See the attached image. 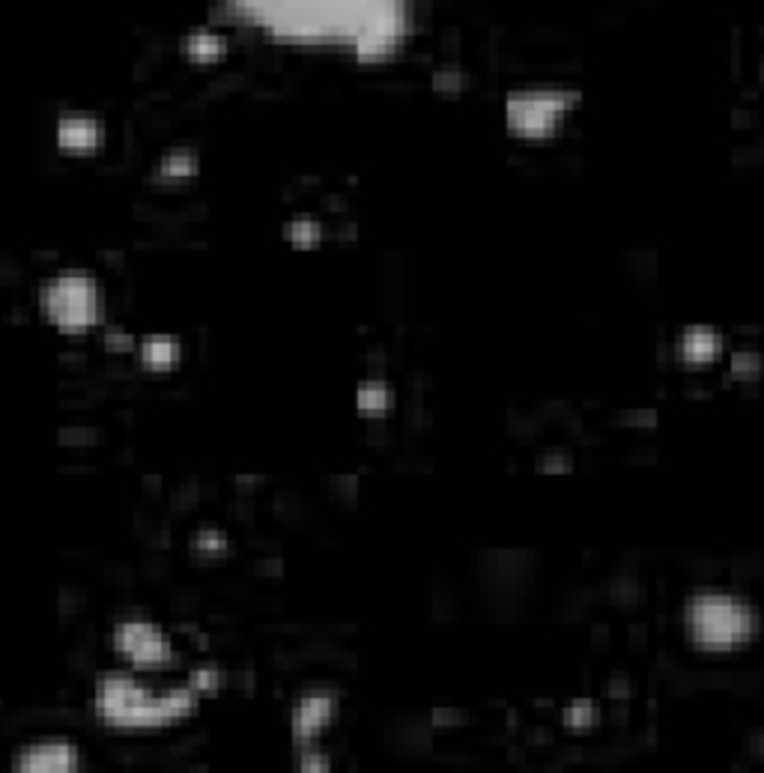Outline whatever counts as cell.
Here are the masks:
<instances>
[{"label":"cell","instance_id":"cell-8","mask_svg":"<svg viewBox=\"0 0 764 773\" xmlns=\"http://www.w3.org/2000/svg\"><path fill=\"white\" fill-rule=\"evenodd\" d=\"M15 771L24 773H70L81 767V750L66 738H49V741L28 743L15 762Z\"/></svg>","mask_w":764,"mask_h":773},{"label":"cell","instance_id":"cell-1","mask_svg":"<svg viewBox=\"0 0 764 773\" xmlns=\"http://www.w3.org/2000/svg\"><path fill=\"white\" fill-rule=\"evenodd\" d=\"M219 12L261 45L385 66L413 45L422 0H219Z\"/></svg>","mask_w":764,"mask_h":773},{"label":"cell","instance_id":"cell-2","mask_svg":"<svg viewBox=\"0 0 764 773\" xmlns=\"http://www.w3.org/2000/svg\"><path fill=\"white\" fill-rule=\"evenodd\" d=\"M203 687H206V678L194 675L185 687L156 693L135 675L108 673L96 681L93 711L102 723L114 726V729L147 732V729H161V726H171L182 717H189L201 705Z\"/></svg>","mask_w":764,"mask_h":773},{"label":"cell","instance_id":"cell-11","mask_svg":"<svg viewBox=\"0 0 764 773\" xmlns=\"http://www.w3.org/2000/svg\"><path fill=\"white\" fill-rule=\"evenodd\" d=\"M356 406L364 412V415H382V412L392 410V389L389 382L382 380H368L359 385L356 392Z\"/></svg>","mask_w":764,"mask_h":773},{"label":"cell","instance_id":"cell-13","mask_svg":"<svg viewBox=\"0 0 764 773\" xmlns=\"http://www.w3.org/2000/svg\"><path fill=\"white\" fill-rule=\"evenodd\" d=\"M222 36L212 31H201L194 33V36H189V42H185V51H189V57H194V61L201 63H210L215 61V57H222Z\"/></svg>","mask_w":764,"mask_h":773},{"label":"cell","instance_id":"cell-14","mask_svg":"<svg viewBox=\"0 0 764 773\" xmlns=\"http://www.w3.org/2000/svg\"><path fill=\"white\" fill-rule=\"evenodd\" d=\"M194 171H198V159L189 150H173L159 161V173L168 177V180H182V177H191Z\"/></svg>","mask_w":764,"mask_h":773},{"label":"cell","instance_id":"cell-3","mask_svg":"<svg viewBox=\"0 0 764 773\" xmlns=\"http://www.w3.org/2000/svg\"><path fill=\"white\" fill-rule=\"evenodd\" d=\"M685 633L699 652H738L755 639L758 613L738 594L699 592L685 603Z\"/></svg>","mask_w":764,"mask_h":773},{"label":"cell","instance_id":"cell-9","mask_svg":"<svg viewBox=\"0 0 764 773\" xmlns=\"http://www.w3.org/2000/svg\"><path fill=\"white\" fill-rule=\"evenodd\" d=\"M54 138H57V147L63 152H72V156H87V152H96L105 141V123L93 114H84V110H72V114H63L57 120V129H54Z\"/></svg>","mask_w":764,"mask_h":773},{"label":"cell","instance_id":"cell-7","mask_svg":"<svg viewBox=\"0 0 764 773\" xmlns=\"http://www.w3.org/2000/svg\"><path fill=\"white\" fill-rule=\"evenodd\" d=\"M338 713V696L329 690H311L293 705L290 732L296 746H308L320 738Z\"/></svg>","mask_w":764,"mask_h":773},{"label":"cell","instance_id":"cell-10","mask_svg":"<svg viewBox=\"0 0 764 773\" xmlns=\"http://www.w3.org/2000/svg\"><path fill=\"white\" fill-rule=\"evenodd\" d=\"M138 359L150 371H171L182 359V343L173 335H147L138 343Z\"/></svg>","mask_w":764,"mask_h":773},{"label":"cell","instance_id":"cell-4","mask_svg":"<svg viewBox=\"0 0 764 773\" xmlns=\"http://www.w3.org/2000/svg\"><path fill=\"white\" fill-rule=\"evenodd\" d=\"M36 299H40L42 317L54 329L70 331V335L91 331L93 326H99L105 314V293L99 282L91 272L81 269H66L45 278Z\"/></svg>","mask_w":764,"mask_h":773},{"label":"cell","instance_id":"cell-5","mask_svg":"<svg viewBox=\"0 0 764 773\" xmlns=\"http://www.w3.org/2000/svg\"><path fill=\"white\" fill-rule=\"evenodd\" d=\"M580 93L567 87H526L505 96V126L520 141H547L580 108Z\"/></svg>","mask_w":764,"mask_h":773},{"label":"cell","instance_id":"cell-12","mask_svg":"<svg viewBox=\"0 0 764 773\" xmlns=\"http://www.w3.org/2000/svg\"><path fill=\"white\" fill-rule=\"evenodd\" d=\"M681 352L687 359H711L720 352V335L711 329H690L681 338Z\"/></svg>","mask_w":764,"mask_h":773},{"label":"cell","instance_id":"cell-16","mask_svg":"<svg viewBox=\"0 0 764 773\" xmlns=\"http://www.w3.org/2000/svg\"><path fill=\"white\" fill-rule=\"evenodd\" d=\"M296 764H299V771H329V755L317 750L314 743H308V746H303Z\"/></svg>","mask_w":764,"mask_h":773},{"label":"cell","instance_id":"cell-6","mask_svg":"<svg viewBox=\"0 0 764 773\" xmlns=\"http://www.w3.org/2000/svg\"><path fill=\"white\" fill-rule=\"evenodd\" d=\"M112 643L114 652L131 666H138V669H156V666L171 663L173 657L168 633L161 631L156 622H147V618H123V622L114 624Z\"/></svg>","mask_w":764,"mask_h":773},{"label":"cell","instance_id":"cell-17","mask_svg":"<svg viewBox=\"0 0 764 773\" xmlns=\"http://www.w3.org/2000/svg\"><path fill=\"white\" fill-rule=\"evenodd\" d=\"M762 75H764V70H762Z\"/></svg>","mask_w":764,"mask_h":773},{"label":"cell","instance_id":"cell-15","mask_svg":"<svg viewBox=\"0 0 764 773\" xmlns=\"http://www.w3.org/2000/svg\"><path fill=\"white\" fill-rule=\"evenodd\" d=\"M322 227L314 219H296L287 224V240L296 242V245H314L320 242Z\"/></svg>","mask_w":764,"mask_h":773}]
</instances>
